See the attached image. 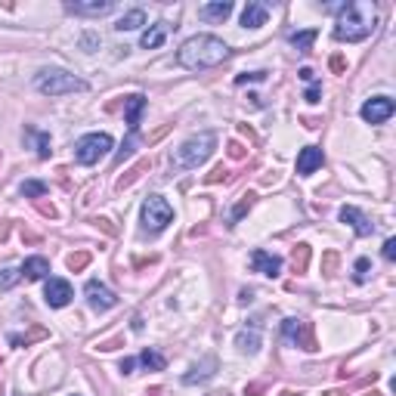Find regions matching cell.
I'll list each match as a JSON object with an SVG mask.
<instances>
[{
	"mask_svg": "<svg viewBox=\"0 0 396 396\" xmlns=\"http://www.w3.org/2000/svg\"><path fill=\"white\" fill-rule=\"evenodd\" d=\"M384 260H396V239L384 241Z\"/></svg>",
	"mask_w": 396,
	"mask_h": 396,
	"instance_id": "34",
	"label": "cell"
},
{
	"mask_svg": "<svg viewBox=\"0 0 396 396\" xmlns=\"http://www.w3.org/2000/svg\"><path fill=\"white\" fill-rule=\"evenodd\" d=\"M322 161H325V155H322L319 146L300 148V155H297V173H300V177H309L313 170H319V167H322Z\"/></svg>",
	"mask_w": 396,
	"mask_h": 396,
	"instance_id": "13",
	"label": "cell"
},
{
	"mask_svg": "<svg viewBox=\"0 0 396 396\" xmlns=\"http://www.w3.org/2000/svg\"><path fill=\"white\" fill-rule=\"evenodd\" d=\"M319 96H322V87L313 84V87L307 90V102H319Z\"/></svg>",
	"mask_w": 396,
	"mask_h": 396,
	"instance_id": "36",
	"label": "cell"
},
{
	"mask_svg": "<svg viewBox=\"0 0 396 396\" xmlns=\"http://www.w3.org/2000/svg\"><path fill=\"white\" fill-rule=\"evenodd\" d=\"M140 362L146 365V368H155V371L164 368V356H161V353H155V350H142Z\"/></svg>",
	"mask_w": 396,
	"mask_h": 396,
	"instance_id": "25",
	"label": "cell"
},
{
	"mask_svg": "<svg viewBox=\"0 0 396 396\" xmlns=\"http://www.w3.org/2000/svg\"><path fill=\"white\" fill-rule=\"evenodd\" d=\"M142 109H146V96H140V93H133V96L124 99V118H127L130 133H136V127H140Z\"/></svg>",
	"mask_w": 396,
	"mask_h": 396,
	"instance_id": "15",
	"label": "cell"
},
{
	"mask_svg": "<svg viewBox=\"0 0 396 396\" xmlns=\"http://www.w3.org/2000/svg\"><path fill=\"white\" fill-rule=\"evenodd\" d=\"M167 31H170V25H167V22H155V25H148V28L142 31V37H140V47H142V50H155V47H161V43H164V37H167Z\"/></svg>",
	"mask_w": 396,
	"mask_h": 396,
	"instance_id": "18",
	"label": "cell"
},
{
	"mask_svg": "<svg viewBox=\"0 0 396 396\" xmlns=\"http://www.w3.org/2000/svg\"><path fill=\"white\" fill-rule=\"evenodd\" d=\"M235 346L241 353H248V356H254L260 350V331H239L235 334Z\"/></svg>",
	"mask_w": 396,
	"mask_h": 396,
	"instance_id": "21",
	"label": "cell"
},
{
	"mask_svg": "<svg viewBox=\"0 0 396 396\" xmlns=\"http://www.w3.org/2000/svg\"><path fill=\"white\" fill-rule=\"evenodd\" d=\"M146 396H161V390H152V393H146Z\"/></svg>",
	"mask_w": 396,
	"mask_h": 396,
	"instance_id": "41",
	"label": "cell"
},
{
	"mask_svg": "<svg viewBox=\"0 0 396 396\" xmlns=\"http://www.w3.org/2000/svg\"><path fill=\"white\" fill-rule=\"evenodd\" d=\"M291 263H294V272H303L309 263V245H297L294 254H291Z\"/></svg>",
	"mask_w": 396,
	"mask_h": 396,
	"instance_id": "24",
	"label": "cell"
},
{
	"mask_svg": "<svg viewBox=\"0 0 396 396\" xmlns=\"http://www.w3.org/2000/svg\"><path fill=\"white\" fill-rule=\"evenodd\" d=\"M368 272H371V263H368L365 257H359V260H356V272H353V278H356V282L362 285L365 278H368Z\"/></svg>",
	"mask_w": 396,
	"mask_h": 396,
	"instance_id": "30",
	"label": "cell"
},
{
	"mask_svg": "<svg viewBox=\"0 0 396 396\" xmlns=\"http://www.w3.org/2000/svg\"><path fill=\"white\" fill-rule=\"evenodd\" d=\"M229 155H232V158H241V155H245V148H241L239 142H229Z\"/></svg>",
	"mask_w": 396,
	"mask_h": 396,
	"instance_id": "37",
	"label": "cell"
},
{
	"mask_svg": "<svg viewBox=\"0 0 396 396\" xmlns=\"http://www.w3.org/2000/svg\"><path fill=\"white\" fill-rule=\"evenodd\" d=\"M173 220V208L167 204V198L161 195H148L146 201H142V229L146 232H161V229H167V223Z\"/></svg>",
	"mask_w": 396,
	"mask_h": 396,
	"instance_id": "5",
	"label": "cell"
},
{
	"mask_svg": "<svg viewBox=\"0 0 396 396\" xmlns=\"http://www.w3.org/2000/svg\"><path fill=\"white\" fill-rule=\"evenodd\" d=\"M282 334L285 340L303 346V350H316V338H313V325L307 319H285L282 322Z\"/></svg>",
	"mask_w": 396,
	"mask_h": 396,
	"instance_id": "7",
	"label": "cell"
},
{
	"mask_svg": "<svg viewBox=\"0 0 396 396\" xmlns=\"http://www.w3.org/2000/svg\"><path fill=\"white\" fill-rule=\"evenodd\" d=\"M99 43H102V41H99L96 34H84V37H80V47H84L87 53H96V47H99Z\"/></svg>",
	"mask_w": 396,
	"mask_h": 396,
	"instance_id": "33",
	"label": "cell"
},
{
	"mask_svg": "<svg viewBox=\"0 0 396 396\" xmlns=\"http://www.w3.org/2000/svg\"><path fill=\"white\" fill-rule=\"evenodd\" d=\"M340 220L350 223V226L356 229V235H371V232H375V226L368 223V217H365L359 208H353V204H344V208H340Z\"/></svg>",
	"mask_w": 396,
	"mask_h": 396,
	"instance_id": "14",
	"label": "cell"
},
{
	"mask_svg": "<svg viewBox=\"0 0 396 396\" xmlns=\"http://www.w3.org/2000/svg\"><path fill=\"white\" fill-rule=\"evenodd\" d=\"M146 167H148V164H146V161H142V164H136V167H133V170H130V173H127V177H121V179H118V189H124V186H130V183H133V179H136V177H140V173H142V170H146Z\"/></svg>",
	"mask_w": 396,
	"mask_h": 396,
	"instance_id": "31",
	"label": "cell"
},
{
	"mask_svg": "<svg viewBox=\"0 0 396 396\" xmlns=\"http://www.w3.org/2000/svg\"><path fill=\"white\" fill-rule=\"evenodd\" d=\"M263 78H266V72H251V74H239L235 84H245V80H263Z\"/></svg>",
	"mask_w": 396,
	"mask_h": 396,
	"instance_id": "35",
	"label": "cell"
},
{
	"mask_svg": "<svg viewBox=\"0 0 396 396\" xmlns=\"http://www.w3.org/2000/svg\"><path fill=\"white\" fill-rule=\"evenodd\" d=\"M84 294H87V303H90L96 313H105V309H111V307L118 303V297L111 294V291L105 288L102 282H96V278H93V282H87Z\"/></svg>",
	"mask_w": 396,
	"mask_h": 396,
	"instance_id": "10",
	"label": "cell"
},
{
	"mask_svg": "<svg viewBox=\"0 0 396 396\" xmlns=\"http://www.w3.org/2000/svg\"><path fill=\"white\" fill-rule=\"evenodd\" d=\"M19 272H22V278H28V282H41V278H47V272H50V260L47 257H28L22 266H19Z\"/></svg>",
	"mask_w": 396,
	"mask_h": 396,
	"instance_id": "16",
	"label": "cell"
},
{
	"mask_svg": "<svg viewBox=\"0 0 396 396\" xmlns=\"http://www.w3.org/2000/svg\"><path fill=\"white\" fill-rule=\"evenodd\" d=\"M251 204H254V195H251V192H248V195H241L239 208L232 210V217H229V220H232V223H239V220H241V214H245V210H251Z\"/></svg>",
	"mask_w": 396,
	"mask_h": 396,
	"instance_id": "27",
	"label": "cell"
},
{
	"mask_svg": "<svg viewBox=\"0 0 396 396\" xmlns=\"http://www.w3.org/2000/svg\"><path fill=\"white\" fill-rule=\"evenodd\" d=\"M140 25H146V12H142V10H130V12H124V16L115 22V31H136Z\"/></svg>",
	"mask_w": 396,
	"mask_h": 396,
	"instance_id": "20",
	"label": "cell"
},
{
	"mask_svg": "<svg viewBox=\"0 0 396 396\" xmlns=\"http://www.w3.org/2000/svg\"><path fill=\"white\" fill-rule=\"evenodd\" d=\"M22 195L25 198H43L47 195V186L37 183V179H28V183H22Z\"/></svg>",
	"mask_w": 396,
	"mask_h": 396,
	"instance_id": "26",
	"label": "cell"
},
{
	"mask_svg": "<svg viewBox=\"0 0 396 396\" xmlns=\"http://www.w3.org/2000/svg\"><path fill=\"white\" fill-rule=\"evenodd\" d=\"M331 68H334V72H340V68H344V59H340V56H334V59H331Z\"/></svg>",
	"mask_w": 396,
	"mask_h": 396,
	"instance_id": "39",
	"label": "cell"
},
{
	"mask_svg": "<svg viewBox=\"0 0 396 396\" xmlns=\"http://www.w3.org/2000/svg\"><path fill=\"white\" fill-rule=\"evenodd\" d=\"M19 278H22V272H19V270H0V288H12Z\"/></svg>",
	"mask_w": 396,
	"mask_h": 396,
	"instance_id": "29",
	"label": "cell"
},
{
	"mask_svg": "<svg viewBox=\"0 0 396 396\" xmlns=\"http://www.w3.org/2000/svg\"><path fill=\"white\" fill-rule=\"evenodd\" d=\"M377 22V10L375 3H365V0H350V3L338 6V19H334V37L346 43L365 41V37L375 31Z\"/></svg>",
	"mask_w": 396,
	"mask_h": 396,
	"instance_id": "1",
	"label": "cell"
},
{
	"mask_svg": "<svg viewBox=\"0 0 396 396\" xmlns=\"http://www.w3.org/2000/svg\"><path fill=\"white\" fill-rule=\"evenodd\" d=\"M37 136V155L41 158H50V136L47 133H34Z\"/></svg>",
	"mask_w": 396,
	"mask_h": 396,
	"instance_id": "32",
	"label": "cell"
},
{
	"mask_svg": "<svg viewBox=\"0 0 396 396\" xmlns=\"http://www.w3.org/2000/svg\"><path fill=\"white\" fill-rule=\"evenodd\" d=\"M87 263H90V254H87V251H78V254H72V257H68V270H74V272L84 270Z\"/></svg>",
	"mask_w": 396,
	"mask_h": 396,
	"instance_id": "28",
	"label": "cell"
},
{
	"mask_svg": "<svg viewBox=\"0 0 396 396\" xmlns=\"http://www.w3.org/2000/svg\"><path fill=\"white\" fill-rule=\"evenodd\" d=\"M229 12H232V3H229V0H217V3H204L201 10H198V16H201L204 22H223V19H229Z\"/></svg>",
	"mask_w": 396,
	"mask_h": 396,
	"instance_id": "19",
	"label": "cell"
},
{
	"mask_svg": "<svg viewBox=\"0 0 396 396\" xmlns=\"http://www.w3.org/2000/svg\"><path fill=\"white\" fill-rule=\"evenodd\" d=\"M214 148H217V133H210V130L195 133L173 152V164H177L179 170H195L198 164H204V161L210 158Z\"/></svg>",
	"mask_w": 396,
	"mask_h": 396,
	"instance_id": "3",
	"label": "cell"
},
{
	"mask_svg": "<svg viewBox=\"0 0 396 396\" xmlns=\"http://www.w3.org/2000/svg\"><path fill=\"white\" fill-rule=\"evenodd\" d=\"M251 266H254V272H260V276L276 278L278 272H282V257H276V254L257 248V251H251Z\"/></svg>",
	"mask_w": 396,
	"mask_h": 396,
	"instance_id": "12",
	"label": "cell"
},
{
	"mask_svg": "<svg viewBox=\"0 0 396 396\" xmlns=\"http://www.w3.org/2000/svg\"><path fill=\"white\" fill-rule=\"evenodd\" d=\"M111 148V136L109 133H87L74 142V161L78 164H96L99 158H105Z\"/></svg>",
	"mask_w": 396,
	"mask_h": 396,
	"instance_id": "6",
	"label": "cell"
},
{
	"mask_svg": "<svg viewBox=\"0 0 396 396\" xmlns=\"http://www.w3.org/2000/svg\"><path fill=\"white\" fill-rule=\"evenodd\" d=\"M300 78L303 80H313V68H300Z\"/></svg>",
	"mask_w": 396,
	"mask_h": 396,
	"instance_id": "40",
	"label": "cell"
},
{
	"mask_svg": "<svg viewBox=\"0 0 396 396\" xmlns=\"http://www.w3.org/2000/svg\"><path fill=\"white\" fill-rule=\"evenodd\" d=\"M229 59V47L214 34H195L183 41L177 50V62L189 72H204V68H217L220 62Z\"/></svg>",
	"mask_w": 396,
	"mask_h": 396,
	"instance_id": "2",
	"label": "cell"
},
{
	"mask_svg": "<svg viewBox=\"0 0 396 396\" xmlns=\"http://www.w3.org/2000/svg\"><path fill=\"white\" fill-rule=\"evenodd\" d=\"M266 19H270V10H266L263 3H257V0H251V3L241 10V25H245V28H260V25H266Z\"/></svg>",
	"mask_w": 396,
	"mask_h": 396,
	"instance_id": "17",
	"label": "cell"
},
{
	"mask_svg": "<svg viewBox=\"0 0 396 396\" xmlns=\"http://www.w3.org/2000/svg\"><path fill=\"white\" fill-rule=\"evenodd\" d=\"M68 12H74V16H109V12H115V3L111 0H72V3H65Z\"/></svg>",
	"mask_w": 396,
	"mask_h": 396,
	"instance_id": "11",
	"label": "cell"
},
{
	"mask_svg": "<svg viewBox=\"0 0 396 396\" xmlns=\"http://www.w3.org/2000/svg\"><path fill=\"white\" fill-rule=\"evenodd\" d=\"M288 41H291V47H294L297 53H309V50H313V41H316V31H313V28L294 31V34H291Z\"/></svg>",
	"mask_w": 396,
	"mask_h": 396,
	"instance_id": "23",
	"label": "cell"
},
{
	"mask_svg": "<svg viewBox=\"0 0 396 396\" xmlns=\"http://www.w3.org/2000/svg\"><path fill=\"white\" fill-rule=\"evenodd\" d=\"M393 111H396V102L390 96H371V99H365V105L359 109V115H362L365 124H384Z\"/></svg>",
	"mask_w": 396,
	"mask_h": 396,
	"instance_id": "8",
	"label": "cell"
},
{
	"mask_svg": "<svg viewBox=\"0 0 396 396\" xmlns=\"http://www.w3.org/2000/svg\"><path fill=\"white\" fill-rule=\"evenodd\" d=\"M72 297H74V291H72V285H68L65 278H50L47 288H43V300H47V307H53V309L68 307Z\"/></svg>",
	"mask_w": 396,
	"mask_h": 396,
	"instance_id": "9",
	"label": "cell"
},
{
	"mask_svg": "<svg viewBox=\"0 0 396 396\" xmlns=\"http://www.w3.org/2000/svg\"><path fill=\"white\" fill-rule=\"evenodd\" d=\"M34 87L43 96H68V93H80L87 90V80L74 78L65 68H41L34 78Z\"/></svg>",
	"mask_w": 396,
	"mask_h": 396,
	"instance_id": "4",
	"label": "cell"
},
{
	"mask_svg": "<svg viewBox=\"0 0 396 396\" xmlns=\"http://www.w3.org/2000/svg\"><path fill=\"white\" fill-rule=\"evenodd\" d=\"M133 368H136V359H124V362H121V371H124V375H130Z\"/></svg>",
	"mask_w": 396,
	"mask_h": 396,
	"instance_id": "38",
	"label": "cell"
},
{
	"mask_svg": "<svg viewBox=\"0 0 396 396\" xmlns=\"http://www.w3.org/2000/svg\"><path fill=\"white\" fill-rule=\"evenodd\" d=\"M214 368H217V362L214 359H204L201 365H195V368L189 371V375H183V384H195V381H208L210 375H214Z\"/></svg>",
	"mask_w": 396,
	"mask_h": 396,
	"instance_id": "22",
	"label": "cell"
}]
</instances>
